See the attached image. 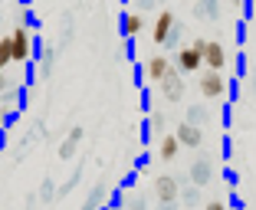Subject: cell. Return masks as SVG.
<instances>
[{
  "label": "cell",
  "instance_id": "obj_3",
  "mask_svg": "<svg viewBox=\"0 0 256 210\" xmlns=\"http://www.w3.org/2000/svg\"><path fill=\"white\" fill-rule=\"evenodd\" d=\"M82 142H86V128L72 125L66 135H62V142H60V161H72V158L79 154V148H82Z\"/></svg>",
  "mask_w": 256,
  "mask_h": 210
},
{
  "label": "cell",
  "instance_id": "obj_13",
  "mask_svg": "<svg viewBox=\"0 0 256 210\" xmlns=\"http://www.w3.org/2000/svg\"><path fill=\"white\" fill-rule=\"evenodd\" d=\"M142 30H144V16L138 14V10H128V14L122 16V36H125V40H135Z\"/></svg>",
  "mask_w": 256,
  "mask_h": 210
},
{
  "label": "cell",
  "instance_id": "obj_21",
  "mask_svg": "<svg viewBox=\"0 0 256 210\" xmlns=\"http://www.w3.org/2000/svg\"><path fill=\"white\" fill-rule=\"evenodd\" d=\"M69 40H72V14H62V40H60V46H56V50H66L69 46Z\"/></svg>",
  "mask_w": 256,
  "mask_h": 210
},
{
  "label": "cell",
  "instance_id": "obj_28",
  "mask_svg": "<svg viewBox=\"0 0 256 210\" xmlns=\"http://www.w3.org/2000/svg\"><path fill=\"white\" fill-rule=\"evenodd\" d=\"M36 204H40V197L33 194V190H30L26 197H23V210H36Z\"/></svg>",
  "mask_w": 256,
  "mask_h": 210
},
{
  "label": "cell",
  "instance_id": "obj_24",
  "mask_svg": "<svg viewBox=\"0 0 256 210\" xmlns=\"http://www.w3.org/2000/svg\"><path fill=\"white\" fill-rule=\"evenodd\" d=\"M178 43H181V23H174V30L168 33V40H164V50H174Z\"/></svg>",
  "mask_w": 256,
  "mask_h": 210
},
{
  "label": "cell",
  "instance_id": "obj_32",
  "mask_svg": "<svg viewBox=\"0 0 256 210\" xmlns=\"http://www.w3.org/2000/svg\"><path fill=\"white\" fill-rule=\"evenodd\" d=\"M158 210H181V207H178V200H174V204H158Z\"/></svg>",
  "mask_w": 256,
  "mask_h": 210
},
{
  "label": "cell",
  "instance_id": "obj_8",
  "mask_svg": "<svg viewBox=\"0 0 256 210\" xmlns=\"http://www.w3.org/2000/svg\"><path fill=\"white\" fill-rule=\"evenodd\" d=\"M204 66L210 69V72H220V69L226 66V50H224V43L207 40V46H204Z\"/></svg>",
  "mask_w": 256,
  "mask_h": 210
},
{
  "label": "cell",
  "instance_id": "obj_7",
  "mask_svg": "<svg viewBox=\"0 0 256 210\" xmlns=\"http://www.w3.org/2000/svg\"><path fill=\"white\" fill-rule=\"evenodd\" d=\"M171 60H168V56H164V52H154V56H151V60L148 62H144V76H148V82H164V76L168 72H171Z\"/></svg>",
  "mask_w": 256,
  "mask_h": 210
},
{
  "label": "cell",
  "instance_id": "obj_20",
  "mask_svg": "<svg viewBox=\"0 0 256 210\" xmlns=\"http://www.w3.org/2000/svg\"><path fill=\"white\" fill-rule=\"evenodd\" d=\"M181 200L188 204V210H194L197 204H200V188H194V184H190V188H181Z\"/></svg>",
  "mask_w": 256,
  "mask_h": 210
},
{
  "label": "cell",
  "instance_id": "obj_12",
  "mask_svg": "<svg viewBox=\"0 0 256 210\" xmlns=\"http://www.w3.org/2000/svg\"><path fill=\"white\" fill-rule=\"evenodd\" d=\"M56 56H60L56 46H43V50H40V56H36V76H40V79H50V76H53Z\"/></svg>",
  "mask_w": 256,
  "mask_h": 210
},
{
  "label": "cell",
  "instance_id": "obj_5",
  "mask_svg": "<svg viewBox=\"0 0 256 210\" xmlns=\"http://www.w3.org/2000/svg\"><path fill=\"white\" fill-rule=\"evenodd\" d=\"M197 89H200V96L204 98H224V92H226V79H224V72H207L200 76V82H197Z\"/></svg>",
  "mask_w": 256,
  "mask_h": 210
},
{
  "label": "cell",
  "instance_id": "obj_19",
  "mask_svg": "<svg viewBox=\"0 0 256 210\" xmlns=\"http://www.w3.org/2000/svg\"><path fill=\"white\" fill-rule=\"evenodd\" d=\"M79 178H82V164H79V168H72V174H69V178H66V180L60 184V200H62V197H69V194L76 190V184H79Z\"/></svg>",
  "mask_w": 256,
  "mask_h": 210
},
{
  "label": "cell",
  "instance_id": "obj_22",
  "mask_svg": "<svg viewBox=\"0 0 256 210\" xmlns=\"http://www.w3.org/2000/svg\"><path fill=\"white\" fill-rule=\"evenodd\" d=\"M184 122H190V125L200 128L204 122H207V108H204V105H190V108H188V118H184Z\"/></svg>",
  "mask_w": 256,
  "mask_h": 210
},
{
  "label": "cell",
  "instance_id": "obj_23",
  "mask_svg": "<svg viewBox=\"0 0 256 210\" xmlns=\"http://www.w3.org/2000/svg\"><path fill=\"white\" fill-rule=\"evenodd\" d=\"M148 128H151V135H168L164 132V112H151Z\"/></svg>",
  "mask_w": 256,
  "mask_h": 210
},
{
  "label": "cell",
  "instance_id": "obj_1",
  "mask_svg": "<svg viewBox=\"0 0 256 210\" xmlns=\"http://www.w3.org/2000/svg\"><path fill=\"white\" fill-rule=\"evenodd\" d=\"M10 40H14V62H26V60H36L40 56L36 36H33L26 26H14V30H10Z\"/></svg>",
  "mask_w": 256,
  "mask_h": 210
},
{
  "label": "cell",
  "instance_id": "obj_15",
  "mask_svg": "<svg viewBox=\"0 0 256 210\" xmlns=\"http://www.w3.org/2000/svg\"><path fill=\"white\" fill-rule=\"evenodd\" d=\"M178 151H181V142H178V135H174V132H168V135L158 138V158H161V161H174V158H178Z\"/></svg>",
  "mask_w": 256,
  "mask_h": 210
},
{
  "label": "cell",
  "instance_id": "obj_25",
  "mask_svg": "<svg viewBox=\"0 0 256 210\" xmlns=\"http://www.w3.org/2000/svg\"><path fill=\"white\" fill-rule=\"evenodd\" d=\"M20 26H26V30H30V26H36V14H33L30 7H23V14H20Z\"/></svg>",
  "mask_w": 256,
  "mask_h": 210
},
{
  "label": "cell",
  "instance_id": "obj_31",
  "mask_svg": "<svg viewBox=\"0 0 256 210\" xmlns=\"http://www.w3.org/2000/svg\"><path fill=\"white\" fill-rule=\"evenodd\" d=\"M10 89V79H7V76H4V72H0V96H4V92H7Z\"/></svg>",
  "mask_w": 256,
  "mask_h": 210
},
{
  "label": "cell",
  "instance_id": "obj_27",
  "mask_svg": "<svg viewBox=\"0 0 256 210\" xmlns=\"http://www.w3.org/2000/svg\"><path fill=\"white\" fill-rule=\"evenodd\" d=\"M10 118H14V108H10V105H0V128L10 125Z\"/></svg>",
  "mask_w": 256,
  "mask_h": 210
},
{
  "label": "cell",
  "instance_id": "obj_29",
  "mask_svg": "<svg viewBox=\"0 0 256 210\" xmlns=\"http://www.w3.org/2000/svg\"><path fill=\"white\" fill-rule=\"evenodd\" d=\"M154 4H158V0H135L138 14H144V10H154Z\"/></svg>",
  "mask_w": 256,
  "mask_h": 210
},
{
  "label": "cell",
  "instance_id": "obj_33",
  "mask_svg": "<svg viewBox=\"0 0 256 210\" xmlns=\"http://www.w3.org/2000/svg\"><path fill=\"white\" fill-rule=\"evenodd\" d=\"M230 4H234V7H236V4H243V0H230Z\"/></svg>",
  "mask_w": 256,
  "mask_h": 210
},
{
  "label": "cell",
  "instance_id": "obj_14",
  "mask_svg": "<svg viewBox=\"0 0 256 210\" xmlns=\"http://www.w3.org/2000/svg\"><path fill=\"white\" fill-rule=\"evenodd\" d=\"M106 197H108V184H106V180H98V184H92V190L86 194V200H82V210H102Z\"/></svg>",
  "mask_w": 256,
  "mask_h": 210
},
{
  "label": "cell",
  "instance_id": "obj_30",
  "mask_svg": "<svg viewBox=\"0 0 256 210\" xmlns=\"http://www.w3.org/2000/svg\"><path fill=\"white\" fill-rule=\"evenodd\" d=\"M204 210H226L224 200H210V204H204Z\"/></svg>",
  "mask_w": 256,
  "mask_h": 210
},
{
  "label": "cell",
  "instance_id": "obj_11",
  "mask_svg": "<svg viewBox=\"0 0 256 210\" xmlns=\"http://www.w3.org/2000/svg\"><path fill=\"white\" fill-rule=\"evenodd\" d=\"M174 135H178L181 148H200V144H204V132H200L197 125H190V122H181Z\"/></svg>",
  "mask_w": 256,
  "mask_h": 210
},
{
  "label": "cell",
  "instance_id": "obj_18",
  "mask_svg": "<svg viewBox=\"0 0 256 210\" xmlns=\"http://www.w3.org/2000/svg\"><path fill=\"white\" fill-rule=\"evenodd\" d=\"M14 62V40H10V33L7 36H0V72Z\"/></svg>",
  "mask_w": 256,
  "mask_h": 210
},
{
  "label": "cell",
  "instance_id": "obj_2",
  "mask_svg": "<svg viewBox=\"0 0 256 210\" xmlns=\"http://www.w3.org/2000/svg\"><path fill=\"white\" fill-rule=\"evenodd\" d=\"M204 46H207V40H194L190 46H184V50H178V69L181 72H197V69H204Z\"/></svg>",
  "mask_w": 256,
  "mask_h": 210
},
{
  "label": "cell",
  "instance_id": "obj_10",
  "mask_svg": "<svg viewBox=\"0 0 256 210\" xmlns=\"http://www.w3.org/2000/svg\"><path fill=\"white\" fill-rule=\"evenodd\" d=\"M210 180H214V161L210 158H197L190 164V184L194 188H207Z\"/></svg>",
  "mask_w": 256,
  "mask_h": 210
},
{
  "label": "cell",
  "instance_id": "obj_17",
  "mask_svg": "<svg viewBox=\"0 0 256 210\" xmlns=\"http://www.w3.org/2000/svg\"><path fill=\"white\" fill-rule=\"evenodd\" d=\"M36 197H40V204H53V200H60V188H56V180H53V178H43V180H40Z\"/></svg>",
  "mask_w": 256,
  "mask_h": 210
},
{
  "label": "cell",
  "instance_id": "obj_9",
  "mask_svg": "<svg viewBox=\"0 0 256 210\" xmlns=\"http://www.w3.org/2000/svg\"><path fill=\"white\" fill-rule=\"evenodd\" d=\"M174 23H178V16H174L171 10H161V14L154 16V26H151V40H154L158 46H164L168 33L174 30Z\"/></svg>",
  "mask_w": 256,
  "mask_h": 210
},
{
  "label": "cell",
  "instance_id": "obj_16",
  "mask_svg": "<svg viewBox=\"0 0 256 210\" xmlns=\"http://www.w3.org/2000/svg\"><path fill=\"white\" fill-rule=\"evenodd\" d=\"M194 16H200V20H217L220 16V4L217 0H197L194 4Z\"/></svg>",
  "mask_w": 256,
  "mask_h": 210
},
{
  "label": "cell",
  "instance_id": "obj_4",
  "mask_svg": "<svg viewBox=\"0 0 256 210\" xmlns=\"http://www.w3.org/2000/svg\"><path fill=\"white\" fill-rule=\"evenodd\" d=\"M154 197H158V204L181 200V184H178V178H171V174H158V178H154Z\"/></svg>",
  "mask_w": 256,
  "mask_h": 210
},
{
  "label": "cell",
  "instance_id": "obj_26",
  "mask_svg": "<svg viewBox=\"0 0 256 210\" xmlns=\"http://www.w3.org/2000/svg\"><path fill=\"white\" fill-rule=\"evenodd\" d=\"M128 210H148V200H144V194L128 197Z\"/></svg>",
  "mask_w": 256,
  "mask_h": 210
},
{
  "label": "cell",
  "instance_id": "obj_6",
  "mask_svg": "<svg viewBox=\"0 0 256 210\" xmlns=\"http://www.w3.org/2000/svg\"><path fill=\"white\" fill-rule=\"evenodd\" d=\"M158 89H161V96H164V102H171V105H174V102H181V98H184V79H181V69L174 66L171 72L164 76V82H161Z\"/></svg>",
  "mask_w": 256,
  "mask_h": 210
}]
</instances>
